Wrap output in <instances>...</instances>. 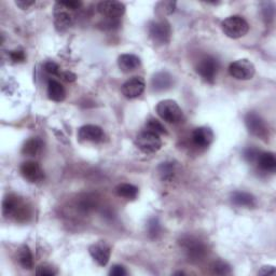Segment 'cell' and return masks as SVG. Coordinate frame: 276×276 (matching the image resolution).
I'll use <instances>...</instances> for the list:
<instances>
[{
	"label": "cell",
	"instance_id": "cell-1",
	"mask_svg": "<svg viewBox=\"0 0 276 276\" xmlns=\"http://www.w3.org/2000/svg\"><path fill=\"white\" fill-rule=\"evenodd\" d=\"M3 214L6 218L14 219L18 222L27 221V218L30 215L29 208L25 202L14 194L7 195L4 199Z\"/></svg>",
	"mask_w": 276,
	"mask_h": 276
},
{
	"label": "cell",
	"instance_id": "cell-2",
	"mask_svg": "<svg viewBox=\"0 0 276 276\" xmlns=\"http://www.w3.org/2000/svg\"><path fill=\"white\" fill-rule=\"evenodd\" d=\"M221 29L227 37L231 39H239L248 33L249 25L244 17L240 15H232L222 21Z\"/></svg>",
	"mask_w": 276,
	"mask_h": 276
},
{
	"label": "cell",
	"instance_id": "cell-3",
	"mask_svg": "<svg viewBox=\"0 0 276 276\" xmlns=\"http://www.w3.org/2000/svg\"><path fill=\"white\" fill-rule=\"evenodd\" d=\"M135 145L142 152L151 154L161 149L162 141L157 134L149 131H144L136 136Z\"/></svg>",
	"mask_w": 276,
	"mask_h": 276
},
{
	"label": "cell",
	"instance_id": "cell-4",
	"mask_svg": "<svg viewBox=\"0 0 276 276\" xmlns=\"http://www.w3.org/2000/svg\"><path fill=\"white\" fill-rule=\"evenodd\" d=\"M156 113L167 123H178L183 119V110L176 101L164 100L156 105Z\"/></svg>",
	"mask_w": 276,
	"mask_h": 276
},
{
	"label": "cell",
	"instance_id": "cell-5",
	"mask_svg": "<svg viewBox=\"0 0 276 276\" xmlns=\"http://www.w3.org/2000/svg\"><path fill=\"white\" fill-rule=\"evenodd\" d=\"M179 243L191 261H200L205 257L207 251L206 246L196 238L186 235L182 238Z\"/></svg>",
	"mask_w": 276,
	"mask_h": 276
},
{
	"label": "cell",
	"instance_id": "cell-6",
	"mask_svg": "<svg viewBox=\"0 0 276 276\" xmlns=\"http://www.w3.org/2000/svg\"><path fill=\"white\" fill-rule=\"evenodd\" d=\"M229 73L236 80H250L256 73L253 64L247 58H241L230 64Z\"/></svg>",
	"mask_w": 276,
	"mask_h": 276
},
{
	"label": "cell",
	"instance_id": "cell-7",
	"mask_svg": "<svg viewBox=\"0 0 276 276\" xmlns=\"http://www.w3.org/2000/svg\"><path fill=\"white\" fill-rule=\"evenodd\" d=\"M148 33L150 38L156 45H165L171 39V26L165 19L153 21L148 26Z\"/></svg>",
	"mask_w": 276,
	"mask_h": 276
},
{
	"label": "cell",
	"instance_id": "cell-8",
	"mask_svg": "<svg viewBox=\"0 0 276 276\" xmlns=\"http://www.w3.org/2000/svg\"><path fill=\"white\" fill-rule=\"evenodd\" d=\"M245 124L248 132L253 136L261 138V140H265V138L269 137L268 126L258 113L249 111L245 115Z\"/></svg>",
	"mask_w": 276,
	"mask_h": 276
},
{
	"label": "cell",
	"instance_id": "cell-9",
	"mask_svg": "<svg viewBox=\"0 0 276 276\" xmlns=\"http://www.w3.org/2000/svg\"><path fill=\"white\" fill-rule=\"evenodd\" d=\"M219 68V64L217 60L213 56H205L202 58L198 66H196V72L202 77V79L205 80L208 83H214L217 72Z\"/></svg>",
	"mask_w": 276,
	"mask_h": 276
},
{
	"label": "cell",
	"instance_id": "cell-10",
	"mask_svg": "<svg viewBox=\"0 0 276 276\" xmlns=\"http://www.w3.org/2000/svg\"><path fill=\"white\" fill-rule=\"evenodd\" d=\"M96 8L98 13L106 19H119L125 12V6L115 0L101 2Z\"/></svg>",
	"mask_w": 276,
	"mask_h": 276
},
{
	"label": "cell",
	"instance_id": "cell-11",
	"mask_svg": "<svg viewBox=\"0 0 276 276\" xmlns=\"http://www.w3.org/2000/svg\"><path fill=\"white\" fill-rule=\"evenodd\" d=\"M73 14L71 10L63 7L61 3L55 4L54 10V24L58 31H65L73 24Z\"/></svg>",
	"mask_w": 276,
	"mask_h": 276
},
{
	"label": "cell",
	"instance_id": "cell-12",
	"mask_svg": "<svg viewBox=\"0 0 276 276\" xmlns=\"http://www.w3.org/2000/svg\"><path fill=\"white\" fill-rule=\"evenodd\" d=\"M89 252L91 257L96 261V263L101 267H105L109 262L111 256V248L107 243L104 241H100L97 243H94L90 246Z\"/></svg>",
	"mask_w": 276,
	"mask_h": 276
},
{
	"label": "cell",
	"instance_id": "cell-13",
	"mask_svg": "<svg viewBox=\"0 0 276 276\" xmlns=\"http://www.w3.org/2000/svg\"><path fill=\"white\" fill-rule=\"evenodd\" d=\"M21 175L23 176L25 180L31 184H37L42 182V179L45 178L44 169L41 166L34 161H27L24 162L19 167Z\"/></svg>",
	"mask_w": 276,
	"mask_h": 276
},
{
	"label": "cell",
	"instance_id": "cell-14",
	"mask_svg": "<svg viewBox=\"0 0 276 276\" xmlns=\"http://www.w3.org/2000/svg\"><path fill=\"white\" fill-rule=\"evenodd\" d=\"M146 88L145 80L142 77H133L123 83L122 93L126 98L134 100L140 97Z\"/></svg>",
	"mask_w": 276,
	"mask_h": 276
},
{
	"label": "cell",
	"instance_id": "cell-15",
	"mask_svg": "<svg viewBox=\"0 0 276 276\" xmlns=\"http://www.w3.org/2000/svg\"><path fill=\"white\" fill-rule=\"evenodd\" d=\"M78 136L83 142H92V143H98L104 138V132L102 127L94 125V124H87L83 125L79 129Z\"/></svg>",
	"mask_w": 276,
	"mask_h": 276
},
{
	"label": "cell",
	"instance_id": "cell-16",
	"mask_svg": "<svg viewBox=\"0 0 276 276\" xmlns=\"http://www.w3.org/2000/svg\"><path fill=\"white\" fill-rule=\"evenodd\" d=\"M192 141L198 147H208L214 141V133L207 126H200L192 133Z\"/></svg>",
	"mask_w": 276,
	"mask_h": 276
},
{
	"label": "cell",
	"instance_id": "cell-17",
	"mask_svg": "<svg viewBox=\"0 0 276 276\" xmlns=\"http://www.w3.org/2000/svg\"><path fill=\"white\" fill-rule=\"evenodd\" d=\"M151 83L154 91L161 92L171 89L173 87L174 81L171 73H168L167 71H159L153 75Z\"/></svg>",
	"mask_w": 276,
	"mask_h": 276
},
{
	"label": "cell",
	"instance_id": "cell-18",
	"mask_svg": "<svg viewBox=\"0 0 276 276\" xmlns=\"http://www.w3.org/2000/svg\"><path fill=\"white\" fill-rule=\"evenodd\" d=\"M118 66L123 72H131L141 66V58L135 54H122L118 57Z\"/></svg>",
	"mask_w": 276,
	"mask_h": 276
},
{
	"label": "cell",
	"instance_id": "cell-19",
	"mask_svg": "<svg viewBox=\"0 0 276 276\" xmlns=\"http://www.w3.org/2000/svg\"><path fill=\"white\" fill-rule=\"evenodd\" d=\"M48 96L53 102L61 103L66 97L65 89L58 81L50 79L48 81Z\"/></svg>",
	"mask_w": 276,
	"mask_h": 276
},
{
	"label": "cell",
	"instance_id": "cell-20",
	"mask_svg": "<svg viewBox=\"0 0 276 276\" xmlns=\"http://www.w3.org/2000/svg\"><path fill=\"white\" fill-rule=\"evenodd\" d=\"M232 203L240 206V207H246V208H252L256 206V199L254 196L248 192H242V191H236L231 196Z\"/></svg>",
	"mask_w": 276,
	"mask_h": 276
},
{
	"label": "cell",
	"instance_id": "cell-21",
	"mask_svg": "<svg viewBox=\"0 0 276 276\" xmlns=\"http://www.w3.org/2000/svg\"><path fill=\"white\" fill-rule=\"evenodd\" d=\"M257 162L259 167L264 172L273 173L276 169V157L273 152H262L259 154Z\"/></svg>",
	"mask_w": 276,
	"mask_h": 276
},
{
	"label": "cell",
	"instance_id": "cell-22",
	"mask_svg": "<svg viewBox=\"0 0 276 276\" xmlns=\"http://www.w3.org/2000/svg\"><path fill=\"white\" fill-rule=\"evenodd\" d=\"M17 260L18 263L22 265L25 270H31L34 268V258L29 247L27 245H23L17 251Z\"/></svg>",
	"mask_w": 276,
	"mask_h": 276
},
{
	"label": "cell",
	"instance_id": "cell-23",
	"mask_svg": "<svg viewBox=\"0 0 276 276\" xmlns=\"http://www.w3.org/2000/svg\"><path fill=\"white\" fill-rule=\"evenodd\" d=\"M42 149V142L38 137H31L22 147V153L27 156H36Z\"/></svg>",
	"mask_w": 276,
	"mask_h": 276
},
{
	"label": "cell",
	"instance_id": "cell-24",
	"mask_svg": "<svg viewBox=\"0 0 276 276\" xmlns=\"http://www.w3.org/2000/svg\"><path fill=\"white\" fill-rule=\"evenodd\" d=\"M115 192L119 196L126 200H135L138 195V188L131 184H121L115 188Z\"/></svg>",
	"mask_w": 276,
	"mask_h": 276
},
{
	"label": "cell",
	"instance_id": "cell-25",
	"mask_svg": "<svg viewBox=\"0 0 276 276\" xmlns=\"http://www.w3.org/2000/svg\"><path fill=\"white\" fill-rule=\"evenodd\" d=\"M146 131H149V132H152V133H155L157 135H163V134H166V129L165 126L159 121L156 119H150L148 120L147 123H146Z\"/></svg>",
	"mask_w": 276,
	"mask_h": 276
},
{
	"label": "cell",
	"instance_id": "cell-26",
	"mask_svg": "<svg viewBox=\"0 0 276 276\" xmlns=\"http://www.w3.org/2000/svg\"><path fill=\"white\" fill-rule=\"evenodd\" d=\"M159 174H160L161 178L163 180H172L175 175V168L173 163H162L159 166Z\"/></svg>",
	"mask_w": 276,
	"mask_h": 276
},
{
	"label": "cell",
	"instance_id": "cell-27",
	"mask_svg": "<svg viewBox=\"0 0 276 276\" xmlns=\"http://www.w3.org/2000/svg\"><path fill=\"white\" fill-rule=\"evenodd\" d=\"M210 270L214 274H217V275H227V274L231 273L230 265L222 260L215 261L213 264L210 265Z\"/></svg>",
	"mask_w": 276,
	"mask_h": 276
},
{
	"label": "cell",
	"instance_id": "cell-28",
	"mask_svg": "<svg viewBox=\"0 0 276 276\" xmlns=\"http://www.w3.org/2000/svg\"><path fill=\"white\" fill-rule=\"evenodd\" d=\"M175 7H176L175 2H160L155 6V9L159 14L168 15L174 12Z\"/></svg>",
	"mask_w": 276,
	"mask_h": 276
},
{
	"label": "cell",
	"instance_id": "cell-29",
	"mask_svg": "<svg viewBox=\"0 0 276 276\" xmlns=\"http://www.w3.org/2000/svg\"><path fill=\"white\" fill-rule=\"evenodd\" d=\"M147 229H148V234H149V236L152 239H155L161 233L160 222H159V220L155 218H152L149 220Z\"/></svg>",
	"mask_w": 276,
	"mask_h": 276
},
{
	"label": "cell",
	"instance_id": "cell-30",
	"mask_svg": "<svg viewBox=\"0 0 276 276\" xmlns=\"http://www.w3.org/2000/svg\"><path fill=\"white\" fill-rule=\"evenodd\" d=\"M45 70L48 73H50V75L57 76V77H60L61 72H62V70H61V68H60V66L57 65V64L55 62H52V61L51 62H47L45 64Z\"/></svg>",
	"mask_w": 276,
	"mask_h": 276
},
{
	"label": "cell",
	"instance_id": "cell-31",
	"mask_svg": "<svg viewBox=\"0 0 276 276\" xmlns=\"http://www.w3.org/2000/svg\"><path fill=\"white\" fill-rule=\"evenodd\" d=\"M260 153L261 152L258 149H256V148L250 147L244 150V157H245L248 162H254V161H257V159Z\"/></svg>",
	"mask_w": 276,
	"mask_h": 276
},
{
	"label": "cell",
	"instance_id": "cell-32",
	"mask_svg": "<svg viewBox=\"0 0 276 276\" xmlns=\"http://www.w3.org/2000/svg\"><path fill=\"white\" fill-rule=\"evenodd\" d=\"M9 55L13 63H22L26 60L25 52L23 50H13L9 53Z\"/></svg>",
	"mask_w": 276,
	"mask_h": 276
},
{
	"label": "cell",
	"instance_id": "cell-33",
	"mask_svg": "<svg viewBox=\"0 0 276 276\" xmlns=\"http://www.w3.org/2000/svg\"><path fill=\"white\" fill-rule=\"evenodd\" d=\"M36 273L42 276H53L56 274V271L54 270V268L50 267V265H40V267L37 268Z\"/></svg>",
	"mask_w": 276,
	"mask_h": 276
},
{
	"label": "cell",
	"instance_id": "cell-34",
	"mask_svg": "<svg viewBox=\"0 0 276 276\" xmlns=\"http://www.w3.org/2000/svg\"><path fill=\"white\" fill-rule=\"evenodd\" d=\"M63 7H65L68 10H71V11H76L81 6L82 3L78 2V0H69V2H60Z\"/></svg>",
	"mask_w": 276,
	"mask_h": 276
},
{
	"label": "cell",
	"instance_id": "cell-35",
	"mask_svg": "<svg viewBox=\"0 0 276 276\" xmlns=\"http://www.w3.org/2000/svg\"><path fill=\"white\" fill-rule=\"evenodd\" d=\"M126 274H127V272H126L125 268L122 267V265H120V264L113 265V267L109 271V275H111V276H124Z\"/></svg>",
	"mask_w": 276,
	"mask_h": 276
},
{
	"label": "cell",
	"instance_id": "cell-36",
	"mask_svg": "<svg viewBox=\"0 0 276 276\" xmlns=\"http://www.w3.org/2000/svg\"><path fill=\"white\" fill-rule=\"evenodd\" d=\"M60 77L66 82H73V81H76V79H77V76L71 71H62Z\"/></svg>",
	"mask_w": 276,
	"mask_h": 276
},
{
	"label": "cell",
	"instance_id": "cell-37",
	"mask_svg": "<svg viewBox=\"0 0 276 276\" xmlns=\"http://www.w3.org/2000/svg\"><path fill=\"white\" fill-rule=\"evenodd\" d=\"M260 275H270V274H275L276 270L273 265H263L258 272Z\"/></svg>",
	"mask_w": 276,
	"mask_h": 276
},
{
	"label": "cell",
	"instance_id": "cell-38",
	"mask_svg": "<svg viewBox=\"0 0 276 276\" xmlns=\"http://www.w3.org/2000/svg\"><path fill=\"white\" fill-rule=\"evenodd\" d=\"M15 5L21 8L22 10L29 9L31 6L35 5V2H27V0H18V2H15Z\"/></svg>",
	"mask_w": 276,
	"mask_h": 276
},
{
	"label": "cell",
	"instance_id": "cell-39",
	"mask_svg": "<svg viewBox=\"0 0 276 276\" xmlns=\"http://www.w3.org/2000/svg\"><path fill=\"white\" fill-rule=\"evenodd\" d=\"M184 274H185L184 272H176L175 273V275H184Z\"/></svg>",
	"mask_w": 276,
	"mask_h": 276
}]
</instances>
